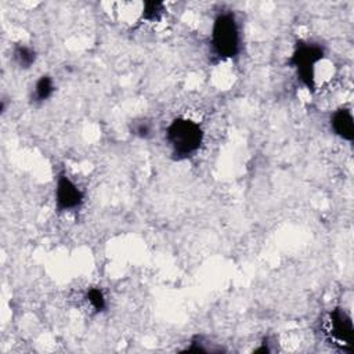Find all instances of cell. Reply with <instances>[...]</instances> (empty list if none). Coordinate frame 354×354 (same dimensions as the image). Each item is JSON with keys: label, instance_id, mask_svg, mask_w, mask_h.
<instances>
[{"label": "cell", "instance_id": "6da1fadb", "mask_svg": "<svg viewBox=\"0 0 354 354\" xmlns=\"http://www.w3.org/2000/svg\"><path fill=\"white\" fill-rule=\"evenodd\" d=\"M203 136L202 126L187 118H176L166 127V142L177 160L194 156L203 142Z\"/></svg>", "mask_w": 354, "mask_h": 354}, {"label": "cell", "instance_id": "7a4b0ae2", "mask_svg": "<svg viewBox=\"0 0 354 354\" xmlns=\"http://www.w3.org/2000/svg\"><path fill=\"white\" fill-rule=\"evenodd\" d=\"M210 48L218 59H230L238 55L241 48V32L232 11H221L216 15L212 25Z\"/></svg>", "mask_w": 354, "mask_h": 354}, {"label": "cell", "instance_id": "3957f363", "mask_svg": "<svg viewBox=\"0 0 354 354\" xmlns=\"http://www.w3.org/2000/svg\"><path fill=\"white\" fill-rule=\"evenodd\" d=\"M324 47L313 41H297L289 58V65L295 68L300 83L308 88L315 87V66L324 58Z\"/></svg>", "mask_w": 354, "mask_h": 354}, {"label": "cell", "instance_id": "277c9868", "mask_svg": "<svg viewBox=\"0 0 354 354\" xmlns=\"http://www.w3.org/2000/svg\"><path fill=\"white\" fill-rule=\"evenodd\" d=\"M54 201L58 212H73L83 205L84 192L71 177L65 173H59L55 183Z\"/></svg>", "mask_w": 354, "mask_h": 354}, {"label": "cell", "instance_id": "5b68a950", "mask_svg": "<svg viewBox=\"0 0 354 354\" xmlns=\"http://www.w3.org/2000/svg\"><path fill=\"white\" fill-rule=\"evenodd\" d=\"M326 332L337 344L351 348L354 343V326L351 317L342 307H335L328 314Z\"/></svg>", "mask_w": 354, "mask_h": 354}, {"label": "cell", "instance_id": "8992f818", "mask_svg": "<svg viewBox=\"0 0 354 354\" xmlns=\"http://www.w3.org/2000/svg\"><path fill=\"white\" fill-rule=\"evenodd\" d=\"M330 129L333 134L351 142L354 140V119L348 108H339L330 116Z\"/></svg>", "mask_w": 354, "mask_h": 354}, {"label": "cell", "instance_id": "52a82bcc", "mask_svg": "<svg viewBox=\"0 0 354 354\" xmlns=\"http://www.w3.org/2000/svg\"><path fill=\"white\" fill-rule=\"evenodd\" d=\"M55 91V86H54V80L50 75H41L32 90L30 94V101L33 104H41L44 101H47Z\"/></svg>", "mask_w": 354, "mask_h": 354}, {"label": "cell", "instance_id": "ba28073f", "mask_svg": "<svg viewBox=\"0 0 354 354\" xmlns=\"http://www.w3.org/2000/svg\"><path fill=\"white\" fill-rule=\"evenodd\" d=\"M12 61L21 69H29L36 62V51L28 44L18 43L12 47Z\"/></svg>", "mask_w": 354, "mask_h": 354}, {"label": "cell", "instance_id": "9c48e42d", "mask_svg": "<svg viewBox=\"0 0 354 354\" xmlns=\"http://www.w3.org/2000/svg\"><path fill=\"white\" fill-rule=\"evenodd\" d=\"M86 300L95 313H101L106 308V299L100 288H90L86 292Z\"/></svg>", "mask_w": 354, "mask_h": 354}, {"label": "cell", "instance_id": "30bf717a", "mask_svg": "<svg viewBox=\"0 0 354 354\" xmlns=\"http://www.w3.org/2000/svg\"><path fill=\"white\" fill-rule=\"evenodd\" d=\"M152 131H153V126L147 119H136L130 123V133L138 138L147 140L152 136Z\"/></svg>", "mask_w": 354, "mask_h": 354}, {"label": "cell", "instance_id": "8fae6325", "mask_svg": "<svg viewBox=\"0 0 354 354\" xmlns=\"http://www.w3.org/2000/svg\"><path fill=\"white\" fill-rule=\"evenodd\" d=\"M165 12V6L160 1H145L142 6V18L145 21H159Z\"/></svg>", "mask_w": 354, "mask_h": 354}]
</instances>
